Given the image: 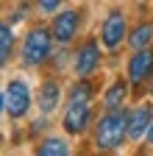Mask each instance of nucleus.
Listing matches in <instances>:
<instances>
[{
  "mask_svg": "<svg viewBox=\"0 0 153 156\" xmlns=\"http://www.w3.org/2000/svg\"><path fill=\"white\" fill-rule=\"evenodd\" d=\"M125 131H128V114L125 112H109L106 117H100V123H98V134H95L98 148L100 151L117 148L125 140Z\"/></svg>",
  "mask_w": 153,
  "mask_h": 156,
  "instance_id": "nucleus-1",
  "label": "nucleus"
},
{
  "mask_svg": "<svg viewBox=\"0 0 153 156\" xmlns=\"http://www.w3.org/2000/svg\"><path fill=\"white\" fill-rule=\"evenodd\" d=\"M50 34L47 28H33L28 36H25V45H23V62L28 67H36V64H42L45 58L50 56Z\"/></svg>",
  "mask_w": 153,
  "mask_h": 156,
  "instance_id": "nucleus-2",
  "label": "nucleus"
},
{
  "mask_svg": "<svg viewBox=\"0 0 153 156\" xmlns=\"http://www.w3.org/2000/svg\"><path fill=\"white\" fill-rule=\"evenodd\" d=\"M3 101H6V112L11 117H23L28 112V106H31V92H28V87L23 81H11L6 95H3Z\"/></svg>",
  "mask_w": 153,
  "mask_h": 156,
  "instance_id": "nucleus-3",
  "label": "nucleus"
},
{
  "mask_svg": "<svg viewBox=\"0 0 153 156\" xmlns=\"http://www.w3.org/2000/svg\"><path fill=\"white\" fill-rule=\"evenodd\" d=\"M153 75V50L150 48H142L131 56V62H128V78L134 84H142L145 78Z\"/></svg>",
  "mask_w": 153,
  "mask_h": 156,
  "instance_id": "nucleus-4",
  "label": "nucleus"
},
{
  "mask_svg": "<svg viewBox=\"0 0 153 156\" xmlns=\"http://www.w3.org/2000/svg\"><path fill=\"white\" fill-rule=\"evenodd\" d=\"M78 23H81V14L70 9V11H61L59 17L53 20V28H50V36H56L59 42H70V39L78 34Z\"/></svg>",
  "mask_w": 153,
  "mask_h": 156,
  "instance_id": "nucleus-5",
  "label": "nucleus"
},
{
  "mask_svg": "<svg viewBox=\"0 0 153 156\" xmlns=\"http://www.w3.org/2000/svg\"><path fill=\"white\" fill-rule=\"evenodd\" d=\"M123 36H125V17H123V11L114 9V11L106 17V23H103L100 39H103L106 48H117V45L123 42Z\"/></svg>",
  "mask_w": 153,
  "mask_h": 156,
  "instance_id": "nucleus-6",
  "label": "nucleus"
},
{
  "mask_svg": "<svg viewBox=\"0 0 153 156\" xmlns=\"http://www.w3.org/2000/svg\"><path fill=\"white\" fill-rule=\"evenodd\" d=\"M92 120V109L89 103H72L64 114V131L67 134H81Z\"/></svg>",
  "mask_w": 153,
  "mask_h": 156,
  "instance_id": "nucleus-7",
  "label": "nucleus"
},
{
  "mask_svg": "<svg viewBox=\"0 0 153 156\" xmlns=\"http://www.w3.org/2000/svg\"><path fill=\"white\" fill-rule=\"evenodd\" d=\"M98 62H100L98 42H95V39H89V42H84V45H81L78 56H75V73L84 78V75H89L95 67H98Z\"/></svg>",
  "mask_w": 153,
  "mask_h": 156,
  "instance_id": "nucleus-8",
  "label": "nucleus"
},
{
  "mask_svg": "<svg viewBox=\"0 0 153 156\" xmlns=\"http://www.w3.org/2000/svg\"><path fill=\"white\" fill-rule=\"evenodd\" d=\"M150 117H153L150 106L134 109V112L128 114V131H125V136H131V140H139V136H145V131H148V126H150Z\"/></svg>",
  "mask_w": 153,
  "mask_h": 156,
  "instance_id": "nucleus-9",
  "label": "nucleus"
},
{
  "mask_svg": "<svg viewBox=\"0 0 153 156\" xmlns=\"http://www.w3.org/2000/svg\"><path fill=\"white\" fill-rule=\"evenodd\" d=\"M125 95H128V87H125L123 81H114V84L106 89V98H103L106 109H109V112H117V109L123 106V101H125Z\"/></svg>",
  "mask_w": 153,
  "mask_h": 156,
  "instance_id": "nucleus-10",
  "label": "nucleus"
},
{
  "mask_svg": "<svg viewBox=\"0 0 153 156\" xmlns=\"http://www.w3.org/2000/svg\"><path fill=\"white\" fill-rule=\"evenodd\" d=\"M39 106H42V112H53L56 106H59V84H56V81L42 84V89H39Z\"/></svg>",
  "mask_w": 153,
  "mask_h": 156,
  "instance_id": "nucleus-11",
  "label": "nucleus"
},
{
  "mask_svg": "<svg viewBox=\"0 0 153 156\" xmlns=\"http://www.w3.org/2000/svg\"><path fill=\"white\" fill-rule=\"evenodd\" d=\"M150 39H153V25H150V23H142V25H137V28L131 31L128 42L137 48V50H142V48H148V45H150Z\"/></svg>",
  "mask_w": 153,
  "mask_h": 156,
  "instance_id": "nucleus-12",
  "label": "nucleus"
},
{
  "mask_svg": "<svg viewBox=\"0 0 153 156\" xmlns=\"http://www.w3.org/2000/svg\"><path fill=\"white\" fill-rule=\"evenodd\" d=\"M36 156H70V148H67L64 140H56V136H50V140H45V142L39 145Z\"/></svg>",
  "mask_w": 153,
  "mask_h": 156,
  "instance_id": "nucleus-13",
  "label": "nucleus"
},
{
  "mask_svg": "<svg viewBox=\"0 0 153 156\" xmlns=\"http://www.w3.org/2000/svg\"><path fill=\"white\" fill-rule=\"evenodd\" d=\"M11 48H14V34H11V28L6 23H0V67L9 62Z\"/></svg>",
  "mask_w": 153,
  "mask_h": 156,
  "instance_id": "nucleus-14",
  "label": "nucleus"
},
{
  "mask_svg": "<svg viewBox=\"0 0 153 156\" xmlns=\"http://www.w3.org/2000/svg\"><path fill=\"white\" fill-rule=\"evenodd\" d=\"M92 101V84L89 81H78L70 89V106L72 103H89Z\"/></svg>",
  "mask_w": 153,
  "mask_h": 156,
  "instance_id": "nucleus-15",
  "label": "nucleus"
},
{
  "mask_svg": "<svg viewBox=\"0 0 153 156\" xmlns=\"http://www.w3.org/2000/svg\"><path fill=\"white\" fill-rule=\"evenodd\" d=\"M36 3H39V9H42V11H56L61 0H36Z\"/></svg>",
  "mask_w": 153,
  "mask_h": 156,
  "instance_id": "nucleus-16",
  "label": "nucleus"
},
{
  "mask_svg": "<svg viewBox=\"0 0 153 156\" xmlns=\"http://www.w3.org/2000/svg\"><path fill=\"white\" fill-rule=\"evenodd\" d=\"M145 134H148V140L153 142V117H150V126H148V131H145Z\"/></svg>",
  "mask_w": 153,
  "mask_h": 156,
  "instance_id": "nucleus-17",
  "label": "nucleus"
},
{
  "mask_svg": "<svg viewBox=\"0 0 153 156\" xmlns=\"http://www.w3.org/2000/svg\"><path fill=\"white\" fill-rule=\"evenodd\" d=\"M6 109V101H3V95H0V112H3Z\"/></svg>",
  "mask_w": 153,
  "mask_h": 156,
  "instance_id": "nucleus-18",
  "label": "nucleus"
},
{
  "mask_svg": "<svg viewBox=\"0 0 153 156\" xmlns=\"http://www.w3.org/2000/svg\"><path fill=\"white\" fill-rule=\"evenodd\" d=\"M150 92H153V84H150Z\"/></svg>",
  "mask_w": 153,
  "mask_h": 156,
  "instance_id": "nucleus-19",
  "label": "nucleus"
}]
</instances>
